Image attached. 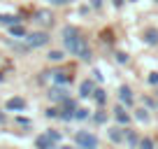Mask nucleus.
<instances>
[{"label": "nucleus", "mask_w": 158, "mask_h": 149, "mask_svg": "<svg viewBox=\"0 0 158 149\" xmlns=\"http://www.w3.org/2000/svg\"><path fill=\"white\" fill-rule=\"evenodd\" d=\"M63 45L72 56H79V58H84V61L91 58V49H89V45H86V40L79 37V33L74 28H65L63 30Z\"/></svg>", "instance_id": "obj_1"}, {"label": "nucleus", "mask_w": 158, "mask_h": 149, "mask_svg": "<svg viewBox=\"0 0 158 149\" xmlns=\"http://www.w3.org/2000/svg\"><path fill=\"white\" fill-rule=\"evenodd\" d=\"M77 144L81 149H98V138H95L93 133L81 130V133H77Z\"/></svg>", "instance_id": "obj_2"}, {"label": "nucleus", "mask_w": 158, "mask_h": 149, "mask_svg": "<svg viewBox=\"0 0 158 149\" xmlns=\"http://www.w3.org/2000/svg\"><path fill=\"white\" fill-rule=\"evenodd\" d=\"M26 42H28V47H44L47 42H49V35L47 33H33V35H28L26 37Z\"/></svg>", "instance_id": "obj_3"}, {"label": "nucleus", "mask_w": 158, "mask_h": 149, "mask_svg": "<svg viewBox=\"0 0 158 149\" xmlns=\"http://www.w3.org/2000/svg\"><path fill=\"white\" fill-rule=\"evenodd\" d=\"M37 149H54V140L49 135H40L37 138Z\"/></svg>", "instance_id": "obj_4"}, {"label": "nucleus", "mask_w": 158, "mask_h": 149, "mask_svg": "<svg viewBox=\"0 0 158 149\" xmlns=\"http://www.w3.org/2000/svg\"><path fill=\"white\" fill-rule=\"evenodd\" d=\"M118 98H121V103L133 105V93H130V89H128V86H121V91H118Z\"/></svg>", "instance_id": "obj_5"}, {"label": "nucleus", "mask_w": 158, "mask_h": 149, "mask_svg": "<svg viewBox=\"0 0 158 149\" xmlns=\"http://www.w3.org/2000/svg\"><path fill=\"white\" fill-rule=\"evenodd\" d=\"M93 82H81V89H79V96H84V98H89V96H93Z\"/></svg>", "instance_id": "obj_6"}, {"label": "nucleus", "mask_w": 158, "mask_h": 149, "mask_svg": "<svg viewBox=\"0 0 158 149\" xmlns=\"http://www.w3.org/2000/svg\"><path fill=\"white\" fill-rule=\"evenodd\" d=\"M23 107H26L23 98H12V100H7V109H23Z\"/></svg>", "instance_id": "obj_7"}, {"label": "nucleus", "mask_w": 158, "mask_h": 149, "mask_svg": "<svg viewBox=\"0 0 158 149\" xmlns=\"http://www.w3.org/2000/svg\"><path fill=\"white\" fill-rule=\"evenodd\" d=\"M114 117H116L118 124H128V119H130V117L123 112V107H116V109H114Z\"/></svg>", "instance_id": "obj_8"}, {"label": "nucleus", "mask_w": 158, "mask_h": 149, "mask_svg": "<svg viewBox=\"0 0 158 149\" xmlns=\"http://www.w3.org/2000/svg\"><path fill=\"white\" fill-rule=\"evenodd\" d=\"M109 138H112L114 142H121V140L126 138V130H121V128H112V130H109Z\"/></svg>", "instance_id": "obj_9"}, {"label": "nucleus", "mask_w": 158, "mask_h": 149, "mask_svg": "<svg viewBox=\"0 0 158 149\" xmlns=\"http://www.w3.org/2000/svg\"><path fill=\"white\" fill-rule=\"evenodd\" d=\"M147 42H149V45H156V42H158V30L156 28L147 30Z\"/></svg>", "instance_id": "obj_10"}, {"label": "nucleus", "mask_w": 158, "mask_h": 149, "mask_svg": "<svg viewBox=\"0 0 158 149\" xmlns=\"http://www.w3.org/2000/svg\"><path fill=\"white\" fill-rule=\"evenodd\" d=\"M12 35H16V37H23V35H26V30H23V26H19V23H14V26H12Z\"/></svg>", "instance_id": "obj_11"}, {"label": "nucleus", "mask_w": 158, "mask_h": 149, "mask_svg": "<svg viewBox=\"0 0 158 149\" xmlns=\"http://www.w3.org/2000/svg\"><path fill=\"white\" fill-rule=\"evenodd\" d=\"M126 140H128L130 147H135V144H137V135H135L133 130H126Z\"/></svg>", "instance_id": "obj_12"}, {"label": "nucleus", "mask_w": 158, "mask_h": 149, "mask_svg": "<svg viewBox=\"0 0 158 149\" xmlns=\"http://www.w3.org/2000/svg\"><path fill=\"white\" fill-rule=\"evenodd\" d=\"M49 96H51L54 100H63V98H65V91H63V89H54Z\"/></svg>", "instance_id": "obj_13"}, {"label": "nucleus", "mask_w": 158, "mask_h": 149, "mask_svg": "<svg viewBox=\"0 0 158 149\" xmlns=\"http://www.w3.org/2000/svg\"><path fill=\"white\" fill-rule=\"evenodd\" d=\"M139 149H153V142L149 138H144V140H139Z\"/></svg>", "instance_id": "obj_14"}, {"label": "nucleus", "mask_w": 158, "mask_h": 149, "mask_svg": "<svg viewBox=\"0 0 158 149\" xmlns=\"http://www.w3.org/2000/svg\"><path fill=\"white\" fill-rule=\"evenodd\" d=\"M93 96H95V100H98L100 105L105 103V91H93Z\"/></svg>", "instance_id": "obj_15"}, {"label": "nucleus", "mask_w": 158, "mask_h": 149, "mask_svg": "<svg viewBox=\"0 0 158 149\" xmlns=\"http://www.w3.org/2000/svg\"><path fill=\"white\" fill-rule=\"evenodd\" d=\"M137 119H139V121H149V114H147V109H139V112H137Z\"/></svg>", "instance_id": "obj_16"}, {"label": "nucleus", "mask_w": 158, "mask_h": 149, "mask_svg": "<svg viewBox=\"0 0 158 149\" xmlns=\"http://www.w3.org/2000/svg\"><path fill=\"white\" fill-rule=\"evenodd\" d=\"M51 74H54L56 82H65V79H68V77H65V72H51Z\"/></svg>", "instance_id": "obj_17"}, {"label": "nucleus", "mask_w": 158, "mask_h": 149, "mask_svg": "<svg viewBox=\"0 0 158 149\" xmlns=\"http://www.w3.org/2000/svg\"><path fill=\"white\" fill-rule=\"evenodd\" d=\"M49 58H51V61H60V58H63V54H60V51H51Z\"/></svg>", "instance_id": "obj_18"}, {"label": "nucleus", "mask_w": 158, "mask_h": 149, "mask_svg": "<svg viewBox=\"0 0 158 149\" xmlns=\"http://www.w3.org/2000/svg\"><path fill=\"white\" fill-rule=\"evenodd\" d=\"M149 82H151V84H158V72H151V74H149Z\"/></svg>", "instance_id": "obj_19"}, {"label": "nucleus", "mask_w": 158, "mask_h": 149, "mask_svg": "<svg viewBox=\"0 0 158 149\" xmlns=\"http://www.w3.org/2000/svg\"><path fill=\"white\" fill-rule=\"evenodd\" d=\"M74 117H77V119H86V109H77V114H74Z\"/></svg>", "instance_id": "obj_20"}, {"label": "nucleus", "mask_w": 158, "mask_h": 149, "mask_svg": "<svg viewBox=\"0 0 158 149\" xmlns=\"http://www.w3.org/2000/svg\"><path fill=\"white\" fill-rule=\"evenodd\" d=\"M40 21H44V23H49L51 19H49V14H47V12H42V14H40Z\"/></svg>", "instance_id": "obj_21"}, {"label": "nucleus", "mask_w": 158, "mask_h": 149, "mask_svg": "<svg viewBox=\"0 0 158 149\" xmlns=\"http://www.w3.org/2000/svg\"><path fill=\"white\" fill-rule=\"evenodd\" d=\"M47 135H49V138H51V140H54V142H58V138H60V135H58V133H56V130H54V133H51V130H49V133H47Z\"/></svg>", "instance_id": "obj_22"}, {"label": "nucleus", "mask_w": 158, "mask_h": 149, "mask_svg": "<svg viewBox=\"0 0 158 149\" xmlns=\"http://www.w3.org/2000/svg\"><path fill=\"white\" fill-rule=\"evenodd\" d=\"M65 2H70V0H51V5H65Z\"/></svg>", "instance_id": "obj_23"}]
</instances>
